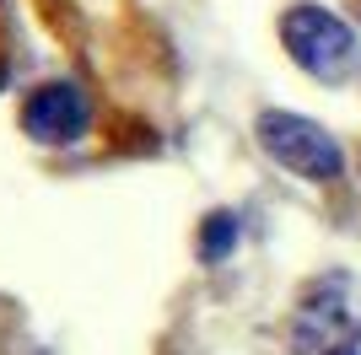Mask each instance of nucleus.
Listing matches in <instances>:
<instances>
[{
	"label": "nucleus",
	"mask_w": 361,
	"mask_h": 355,
	"mask_svg": "<svg viewBox=\"0 0 361 355\" xmlns=\"http://www.w3.org/2000/svg\"><path fill=\"white\" fill-rule=\"evenodd\" d=\"M356 334H361V307H356V296H350V280L329 275V280H318L313 291L302 296L297 340L307 350L334 355V350H345V344H356Z\"/></svg>",
	"instance_id": "3"
},
{
	"label": "nucleus",
	"mask_w": 361,
	"mask_h": 355,
	"mask_svg": "<svg viewBox=\"0 0 361 355\" xmlns=\"http://www.w3.org/2000/svg\"><path fill=\"white\" fill-rule=\"evenodd\" d=\"M254 130H259V146L270 151V162H281L286 173L307 178V183H334L340 167H345L340 140H334L324 124L302 118V113H281V108H270V113H259Z\"/></svg>",
	"instance_id": "2"
},
{
	"label": "nucleus",
	"mask_w": 361,
	"mask_h": 355,
	"mask_svg": "<svg viewBox=\"0 0 361 355\" xmlns=\"http://www.w3.org/2000/svg\"><path fill=\"white\" fill-rule=\"evenodd\" d=\"M281 38H286V54L297 59L313 81H350L361 70V38L345 16L324 11L313 0H302L281 16Z\"/></svg>",
	"instance_id": "1"
},
{
	"label": "nucleus",
	"mask_w": 361,
	"mask_h": 355,
	"mask_svg": "<svg viewBox=\"0 0 361 355\" xmlns=\"http://www.w3.org/2000/svg\"><path fill=\"white\" fill-rule=\"evenodd\" d=\"M334 355H361V350H356V344H345V350H334Z\"/></svg>",
	"instance_id": "6"
},
{
	"label": "nucleus",
	"mask_w": 361,
	"mask_h": 355,
	"mask_svg": "<svg viewBox=\"0 0 361 355\" xmlns=\"http://www.w3.org/2000/svg\"><path fill=\"white\" fill-rule=\"evenodd\" d=\"M232 242H238V221H232V216H211L205 232H200V259L221 264L226 253H232Z\"/></svg>",
	"instance_id": "5"
},
{
	"label": "nucleus",
	"mask_w": 361,
	"mask_h": 355,
	"mask_svg": "<svg viewBox=\"0 0 361 355\" xmlns=\"http://www.w3.org/2000/svg\"><path fill=\"white\" fill-rule=\"evenodd\" d=\"M87 124H92V103L75 81H49L22 103V130L44 146H71L87 135Z\"/></svg>",
	"instance_id": "4"
}]
</instances>
